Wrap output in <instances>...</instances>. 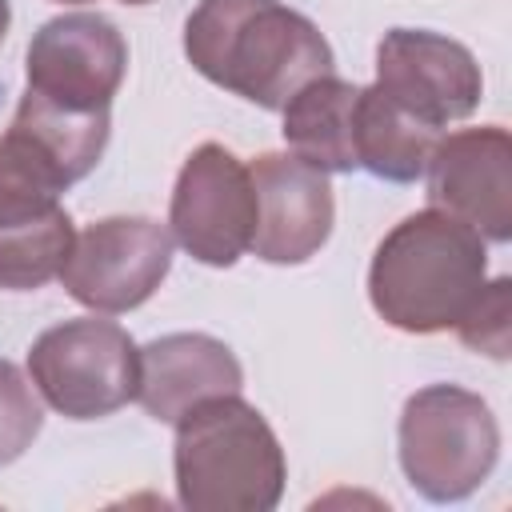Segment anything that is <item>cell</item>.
<instances>
[{"label": "cell", "instance_id": "3", "mask_svg": "<svg viewBox=\"0 0 512 512\" xmlns=\"http://www.w3.org/2000/svg\"><path fill=\"white\" fill-rule=\"evenodd\" d=\"M172 468L188 512H272L288 480L272 424L240 392L200 400L176 420Z\"/></svg>", "mask_w": 512, "mask_h": 512}, {"label": "cell", "instance_id": "15", "mask_svg": "<svg viewBox=\"0 0 512 512\" xmlns=\"http://www.w3.org/2000/svg\"><path fill=\"white\" fill-rule=\"evenodd\" d=\"M12 124L20 132H28L76 184L100 164L108 128H112V112H68V108H56L24 88Z\"/></svg>", "mask_w": 512, "mask_h": 512}, {"label": "cell", "instance_id": "20", "mask_svg": "<svg viewBox=\"0 0 512 512\" xmlns=\"http://www.w3.org/2000/svg\"><path fill=\"white\" fill-rule=\"evenodd\" d=\"M8 24H12V8H8V0H0V40L8 36Z\"/></svg>", "mask_w": 512, "mask_h": 512}, {"label": "cell", "instance_id": "18", "mask_svg": "<svg viewBox=\"0 0 512 512\" xmlns=\"http://www.w3.org/2000/svg\"><path fill=\"white\" fill-rule=\"evenodd\" d=\"M456 332L472 352H484L492 360H508V352H512V280L508 276L484 280L480 296L460 316Z\"/></svg>", "mask_w": 512, "mask_h": 512}, {"label": "cell", "instance_id": "7", "mask_svg": "<svg viewBox=\"0 0 512 512\" xmlns=\"http://www.w3.org/2000/svg\"><path fill=\"white\" fill-rule=\"evenodd\" d=\"M172 232L152 216H104L76 232L60 280L92 312L116 316L140 308L172 268Z\"/></svg>", "mask_w": 512, "mask_h": 512}, {"label": "cell", "instance_id": "19", "mask_svg": "<svg viewBox=\"0 0 512 512\" xmlns=\"http://www.w3.org/2000/svg\"><path fill=\"white\" fill-rule=\"evenodd\" d=\"M44 424L40 400L12 360H0V468L20 460Z\"/></svg>", "mask_w": 512, "mask_h": 512}, {"label": "cell", "instance_id": "4", "mask_svg": "<svg viewBox=\"0 0 512 512\" xmlns=\"http://www.w3.org/2000/svg\"><path fill=\"white\" fill-rule=\"evenodd\" d=\"M404 480L432 504L468 500L500 460V424L476 392L460 384H428L400 412Z\"/></svg>", "mask_w": 512, "mask_h": 512}, {"label": "cell", "instance_id": "9", "mask_svg": "<svg viewBox=\"0 0 512 512\" xmlns=\"http://www.w3.org/2000/svg\"><path fill=\"white\" fill-rule=\"evenodd\" d=\"M376 88L424 124L444 128L480 108L484 76L460 40L428 28H392L376 44Z\"/></svg>", "mask_w": 512, "mask_h": 512}, {"label": "cell", "instance_id": "2", "mask_svg": "<svg viewBox=\"0 0 512 512\" xmlns=\"http://www.w3.org/2000/svg\"><path fill=\"white\" fill-rule=\"evenodd\" d=\"M488 280V240L464 220L424 208L404 216L372 252L368 300L384 324L412 336L448 332Z\"/></svg>", "mask_w": 512, "mask_h": 512}, {"label": "cell", "instance_id": "10", "mask_svg": "<svg viewBox=\"0 0 512 512\" xmlns=\"http://www.w3.org/2000/svg\"><path fill=\"white\" fill-rule=\"evenodd\" d=\"M432 208L464 220L492 244L512 240V136L500 124L460 128L436 140L428 156Z\"/></svg>", "mask_w": 512, "mask_h": 512}, {"label": "cell", "instance_id": "13", "mask_svg": "<svg viewBox=\"0 0 512 512\" xmlns=\"http://www.w3.org/2000/svg\"><path fill=\"white\" fill-rule=\"evenodd\" d=\"M356 100L360 84L340 76L308 80L280 112H284V144L300 160L324 172H352L356 168Z\"/></svg>", "mask_w": 512, "mask_h": 512}, {"label": "cell", "instance_id": "6", "mask_svg": "<svg viewBox=\"0 0 512 512\" xmlns=\"http://www.w3.org/2000/svg\"><path fill=\"white\" fill-rule=\"evenodd\" d=\"M172 240L208 268H228L252 248L256 188L248 164L224 144H200L176 172L168 204Z\"/></svg>", "mask_w": 512, "mask_h": 512}, {"label": "cell", "instance_id": "11", "mask_svg": "<svg viewBox=\"0 0 512 512\" xmlns=\"http://www.w3.org/2000/svg\"><path fill=\"white\" fill-rule=\"evenodd\" d=\"M248 172L256 188V232L248 252L264 264L312 260L328 244L336 220L328 172L296 152H260Z\"/></svg>", "mask_w": 512, "mask_h": 512}, {"label": "cell", "instance_id": "8", "mask_svg": "<svg viewBox=\"0 0 512 512\" xmlns=\"http://www.w3.org/2000/svg\"><path fill=\"white\" fill-rule=\"evenodd\" d=\"M128 72L124 32L100 12H64L40 24L28 44V92L68 112H112Z\"/></svg>", "mask_w": 512, "mask_h": 512}, {"label": "cell", "instance_id": "21", "mask_svg": "<svg viewBox=\"0 0 512 512\" xmlns=\"http://www.w3.org/2000/svg\"><path fill=\"white\" fill-rule=\"evenodd\" d=\"M60 4H88V0H60Z\"/></svg>", "mask_w": 512, "mask_h": 512}, {"label": "cell", "instance_id": "14", "mask_svg": "<svg viewBox=\"0 0 512 512\" xmlns=\"http://www.w3.org/2000/svg\"><path fill=\"white\" fill-rule=\"evenodd\" d=\"M440 140V128L424 124L408 108H400L376 84L360 88L356 100V168L372 172L376 180L412 184L424 176L428 156Z\"/></svg>", "mask_w": 512, "mask_h": 512}, {"label": "cell", "instance_id": "1", "mask_svg": "<svg viewBox=\"0 0 512 512\" xmlns=\"http://www.w3.org/2000/svg\"><path fill=\"white\" fill-rule=\"evenodd\" d=\"M184 56L204 80L268 112L336 64L320 28L280 0H200L184 20Z\"/></svg>", "mask_w": 512, "mask_h": 512}, {"label": "cell", "instance_id": "17", "mask_svg": "<svg viewBox=\"0 0 512 512\" xmlns=\"http://www.w3.org/2000/svg\"><path fill=\"white\" fill-rule=\"evenodd\" d=\"M72 240H76V228L64 204L36 220L0 224V288L8 292L44 288L48 280L60 276Z\"/></svg>", "mask_w": 512, "mask_h": 512}, {"label": "cell", "instance_id": "5", "mask_svg": "<svg viewBox=\"0 0 512 512\" xmlns=\"http://www.w3.org/2000/svg\"><path fill=\"white\" fill-rule=\"evenodd\" d=\"M28 376L52 412L68 420H100L136 400L140 348L120 324L76 316L32 340Z\"/></svg>", "mask_w": 512, "mask_h": 512}, {"label": "cell", "instance_id": "12", "mask_svg": "<svg viewBox=\"0 0 512 512\" xmlns=\"http://www.w3.org/2000/svg\"><path fill=\"white\" fill-rule=\"evenodd\" d=\"M240 388L244 368L236 352L208 332H168L140 348L136 400L160 424H176L200 400L228 396Z\"/></svg>", "mask_w": 512, "mask_h": 512}, {"label": "cell", "instance_id": "22", "mask_svg": "<svg viewBox=\"0 0 512 512\" xmlns=\"http://www.w3.org/2000/svg\"><path fill=\"white\" fill-rule=\"evenodd\" d=\"M124 4H148V0H124Z\"/></svg>", "mask_w": 512, "mask_h": 512}, {"label": "cell", "instance_id": "16", "mask_svg": "<svg viewBox=\"0 0 512 512\" xmlns=\"http://www.w3.org/2000/svg\"><path fill=\"white\" fill-rule=\"evenodd\" d=\"M68 172L16 124L0 136V224L36 220L60 208V192H68Z\"/></svg>", "mask_w": 512, "mask_h": 512}]
</instances>
